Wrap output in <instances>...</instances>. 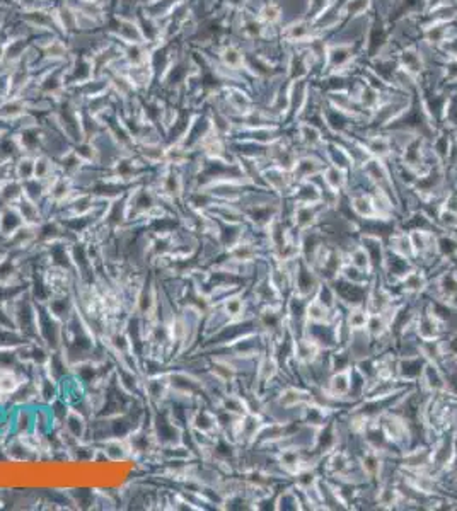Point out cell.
<instances>
[{"mask_svg":"<svg viewBox=\"0 0 457 511\" xmlns=\"http://www.w3.org/2000/svg\"><path fill=\"white\" fill-rule=\"evenodd\" d=\"M223 58H225L227 65H231V67H239V65L243 63V56H241L239 51L234 50V48H228V50H225Z\"/></svg>","mask_w":457,"mask_h":511,"instance_id":"cell-1","label":"cell"},{"mask_svg":"<svg viewBox=\"0 0 457 511\" xmlns=\"http://www.w3.org/2000/svg\"><path fill=\"white\" fill-rule=\"evenodd\" d=\"M263 17H265L266 21H270V23H275V21L280 17L278 6H275V4H270V6H266L265 9H263Z\"/></svg>","mask_w":457,"mask_h":511,"instance_id":"cell-2","label":"cell"}]
</instances>
